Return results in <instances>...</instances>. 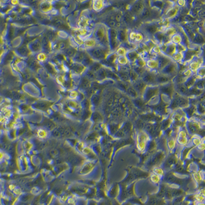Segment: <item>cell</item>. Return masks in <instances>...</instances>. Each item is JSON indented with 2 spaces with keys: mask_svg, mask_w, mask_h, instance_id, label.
<instances>
[{
  "mask_svg": "<svg viewBox=\"0 0 205 205\" xmlns=\"http://www.w3.org/2000/svg\"><path fill=\"white\" fill-rule=\"evenodd\" d=\"M132 86L137 92L138 94H141L143 93L146 87H147V84L143 81L142 79H138L137 81L132 83Z\"/></svg>",
  "mask_w": 205,
  "mask_h": 205,
  "instance_id": "cell-5",
  "label": "cell"
},
{
  "mask_svg": "<svg viewBox=\"0 0 205 205\" xmlns=\"http://www.w3.org/2000/svg\"><path fill=\"white\" fill-rule=\"evenodd\" d=\"M184 29L185 32L186 33V34L187 35V36L189 37L190 39L193 40V38L194 37L193 31L187 26L184 27Z\"/></svg>",
  "mask_w": 205,
  "mask_h": 205,
  "instance_id": "cell-33",
  "label": "cell"
},
{
  "mask_svg": "<svg viewBox=\"0 0 205 205\" xmlns=\"http://www.w3.org/2000/svg\"><path fill=\"white\" fill-rule=\"evenodd\" d=\"M115 85L116 86L118 90L122 91L123 92L126 93V91L128 86H129V83H127L120 80L118 81L115 83Z\"/></svg>",
  "mask_w": 205,
  "mask_h": 205,
  "instance_id": "cell-13",
  "label": "cell"
},
{
  "mask_svg": "<svg viewBox=\"0 0 205 205\" xmlns=\"http://www.w3.org/2000/svg\"><path fill=\"white\" fill-rule=\"evenodd\" d=\"M196 24H197V25L198 26V27H199L200 28H203V27L204 26V22L203 21H199V22H198L197 23H196Z\"/></svg>",
  "mask_w": 205,
  "mask_h": 205,
  "instance_id": "cell-54",
  "label": "cell"
},
{
  "mask_svg": "<svg viewBox=\"0 0 205 205\" xmlns=\"http://www.w3.org/2000/svg\"><path fill=\"white\" fill-rule=\"evenodd\" d=\"M147 65L151 69H155L158 68V63L157 60H151L147 62Z\"/></svg>",
  "mask_w": 205,
  "mask_h": 205,
  "instance_id": "cell-32",
  "label": "cell"
},
{
  "mask_svg": "<svg viewBox=\"0 0 205 205\" xmlns=\"http://www.w3.org/2000/svg\"><path fill=\"white\" fill-rule=\"evenodd\" d=\"M157 61L158 63V69L159 70H161L172 61L168 56L164 55L163 54H159L157 56Z\"/></svg>",
  "mask_w": 205,
  "mask_h": 205,
  "instance_id": "cell-6",
  "label": "cell"
},
{
  "mask_svg": "<svg viewBox=\"0 0 205 205\" xmlns=\"http://www.w3.org/2000/svg\"><path fill=\"white\" fill-rule=\"evenodd\" d=\"M156 76L154 74L146 71L143 75L141 76L143 81L147 85H155Z\"/></svg>",
  "mask_w": 205,
  "mask_h": 205,
  "instance_id": "cell-4",
  "label": "cell"
},
{
  "mask_svg": "<svg viewBox=\"0 0 205 205\" xmlns=\"http://www.w3.org/2000/svg\"><path fill=\"white\" fill-rule=\"evenodd\" d=\"M128 75H129L130 82L132 83V84L137 81L139 78V76L132 69L129 70V72H128Z\"/></svg>",
  "mask_w": 205,
  "mask_h": 205,
  "instance_id": "cell-24",
  "label": "cell"
},
{
  "mask_svg": "<svg viewBox=\"0 0 205 205\" xmlns=\"http://www.w3.org/2000/svg\"><path fill=\"white\" fill-rule=\"evenodd\" d=\"M116 74L119 76V79L120 81L124 82H126V83H131L128 73H125V72H123L118 71L116 73Z\"/></svg>",
  "mask_w": 205,
  "mask_h": 205,
  "instance_id": "cell-18",
  "label": "cell"
},
{
  "mask_svg": "<svg viewBox=\"0 0 205 205\" xmlns=\"http://www.w3.org/2000/svg\"><path fill=\"white\" fill-rule=\"evenodd\" d=\"M159 92V87L157 86H147L143 93V99L148 101Z\"/></svg>",
  "mask_w": 205,
  "mask_h": 205,
  "instance_id": "cell-2",
  "label": "cell"
},
{
  "mask_svg": "<svg viewBox=\"0 0 205 205\" xmlns=\"http://www.w3.org/2000/svg\"><path fill=\"white\" fill-rule=\"evenodd\" d=\"M174 90H175L180 95L184 96V97L189 96L188 89L184 85V84H175Z\"/></svg>",
  "mask_w": 205,
  "mask_h": 205,
  "instance_id": "cell-9",
  "label": "cell"
},
{
  "mask_svg": "<svg viewBox=\"0 0 205 205\" xmlns=\"http://www.w3.org/2000/svg\"><path fill=\"white\" fill-rule=\"evenodd\" d=\"M177 4H178V5L179 6H184L185 5V2L183 1H177Z\"/></svg>",
  "mask_w": 205,
  "mask_h": 205,
  "instance_id": "cell-55",
  "label": "cell"
},
{
  "mask_svg": "<svg viewBox=\"0 0 205 205\" xmlns=\"http://www.w3.org/2000/svg\"><path fill=\"white\" fill-rule=\"evenodd\" d=\"M144 30L149 34L154 35L157 32V27L155 24H147L144 27Z\"/></svg>",
  "mask_w": 205,
  "mask_h": 205,
  "instance_id": "cell-14",
  "label": "cell"
},
{
  "mask_svg": "<svg viewBox=\"0 0 205 205\" xmlns=\"http://www.w3.org/2000/svg\"><path fill=\"white\" fill-rule=\"evenodd\" d=\"M98 76L101 79H104L106 78V69L101 68L98 71Z\"/></svg>",
  "mask_w": 205,
  "mask_h": 205,
  "instance_id": "cell-38",
  "label": "cell"
},
{
  "mask_svg": "<svg viewBox=\"0 0 205 205\" xmlns=\"http://www.w3.org/2000/svg\"><path fill=\"white\" fill-rule=\"evenodd\" d=\"M175 29L174 28H168L167 29V30L166 31V34L165 35H167V36H169L171 34L173 35L175 34Z\"/></svg>",
  "mask_w": 205,
  "mask_h": 205,
  "instance_id": "cell-48",
  "label": "cell"
},
{
  "mask_svg": "<svg viewBox=\"0 0 205 205\" xmlns=\"http://www.w3.org/2000/svg\"><path fill=\"white\" fill-rule=\"evenodd\" d=\"M172 40L173 42V44H178L181 43L182 41V37L180 35L178 34H174L172 35Z\"/></svg>",
  "mask_w": 205,
  "mask_h": 205,
  "instance_id": "cell-36",
  "label": "cell"
},
{
  "mask_svg": "<svg viewBox=\"0 0 205 205\" xmlns=\"http://www.w3.org/2000/svg\"><path fill=\"white\" fill-rule=\"evenodd\" d=\"M134 63H135V65H137L140 67H144L146 64L145 62L142 59H139V57L136 61V62H134Z\"/></svg>",
  "mask_w": 205,
  "mask_h": 205,
  "instance_id": "cell-43",
  "label": "cell"
},
{
  "mask_svg": "<svg viewBox=\"0 0 205 205\" xmlns=\"http://www.w3.org/2000/svg\"><path fill=\"white\" fill-rule=\"evenodd\" d=\"M90 54L94 58L98 60H102L105 57V51L102 48H97L91 50Z\"/></svg>",
  "mask_w": 205,
  "mask_h": 205,
  "instance_id": "cell-7",
  "label": "cell"
},
{
  "mask_svg": "<svg viewBox=\"0 0 205 205\" xmlns=\"http://www.w3.org/2000/svg\"><path fill=\"white\" fill-rule=\"evenodd\" d=\"M203 5V3L200 1H194L192 2V5H193L194 8L201 7Z\"/></svg>",
  "mask_w": 205,
  "mask_h": 205,
  "instance_id": "cell-47",
  "label": "cell"
},
{
  "mask_svg": "<svg viewBox=\"0 0 205 205\" xmlns=\"http://www.w3.org/2000/svg\"><path fill=\"white\" fill-rule=\"evenodd\" d=\"M178 69V67L176 63L172 61L161 70V74L168 76L172 78V77L177 73Z\"/></svg>",
  "mask_w": 205,
  "mask_h": 205,
  "instance_id": "cell-1",
  "label": "cell"
},
{
  "mask_svg": "<svg viewBox=\"0 0 205 205\" xmlns=\"http://www.w3.org/2000/svg\"><path fill=\"white\" fill-rule=\"evenodd\" d=\"M197 16L199 17L201 19L205 18V10L204 9H202L197 12Z\"/></svg>",
  "mask_w": 205,
  "mask_h": 205,
  "instance_id": "cell-52",
  "label": "cell"
},
{
  "mask_svg": "<svg viewBox=\"0 0 205 205\" xmlns=\"http://www.w3.org/2000/svg\"><path fill=\"white\" fill-rule=\"evenodd\" d=\"M106 78L115 82L120 80L116 73L109 69H106Z\"/></svg>",
  "mask_w": 205,
  "mask_h": 205,
  "instance_id": "cell-15",
  "label": "cell"
},
{
  "mask_svg": "<svg viewBox=\"0 0 205 205\" xmlns=\"http://www.w3.org/2000/svg\"><path fill=\"white\" fill-rule=\"evenodd\" d=\"M159 87V92L163 94H165L171 97L174 95V85L171 82L167 84L160 85Z\"/></svg>",
  "mask_w": 205,
  "mask_h": 205,
  "instance_id": "cell-3",
  "label": "cell"
},
{
  "mask_svg": "<svg viewBox=\"0 0 205 205\" xmlns=\"http://www.w3.org/2000/svg\"><path fill=\"white\" fill-rule=\"evenodd\" d=\"M37 133H38V136H39V137H43V138L46 135V132H45V131L43 130H40L39 131H38V132H37Z\"/></svg>",
  "mask_w": 205,
  "mask_h": 205,
  "instance_id": "cell-53",
  "label": "cell"
},
{
  "mask_svg": "<svg viewBox=\"0 0 205 205\" xmlns=\"http://www.w3.org/2000/svg\"><path fill=\"white\" fill-rule=\"evenodd\" d=\"M198 67H199V64H198V62L197 61H193V62H192V63L190 64V69L191 70H193V71H195V70H197V69L198 68Z\"/></svg>",
  "mask_w": 205,
  "mask_h": 205,
  "instance_id": "cell-40",
  "label": "cell"
},
{
  "mask_svg": "<svg viewBox=\"0 0 205 205\" xmlns=\"http://www.w3.org/2000/svg\"><path fill=\"white\" fill-rule=\"evenodd\" d=\"M197 71V74L201 77H203L205 75V67H201L198 68Z\"/></svg>",
  "mask_w": 205,
  "mask_h": 205,
  "instance_id": "cell-46",
  "label": "cell"
},
{
  "mask_svg": "<svg viewBox=\"0 0 205 205\" xmlns=\"http://www.w3.org/2000/svg\"><path fill=\"white\" fill-rule=\"evenodd\" d=\"M133 102L134 104L138 107H141L143 105V102L142 100L137 98L134 99V100H133Z\"/></svg>",
  "mask_w": 205,
  "mask_h": 205,
  "instance_id": "cell-42",
  "label": "cell"
},
{
  "mask_svg": "<svg viewBox=\"0 0 205 205\" xmlns=\"http://www.w3.org/2000/svg\"><path fill=\"white\" fill-rule=\"evenodd\" d=\"M165 2L162 1H151V6L152 7L157 8L158 9H162L164 8Z\"/></svg>",
  "mask_w": 205,
  "mask_h": 205,
  "instance_id": "cell-27",
  "label": "cell"
},
{
  "mask_svg": "<svg viewBox=\"0 0 205 205\" xmlns=\"http://www.w3.org/2000/svg\"><path fill=\"white\" fill-rule=\"evenodd\" d=\"M126 53V50L122 47H120L117 51V54L120 56H125Z\"/></svg>",
  "mask_w": 205,
  "mask_h": 205,
  "instance_id": "cell-45",
  "label": "cell"
},
{
  "mask_svg": "<svg viewBox=\"0 0 205 205\" xmlns=\"http://www.w3.org/2000/svg\"><path fill=\"white\" fill-rule=\"evenodd\" d=\"M125 56L128 60L130 63H134L138 58V54L135 50L128 51L126 52Z\"/></svg>",
  "mask_w": 205,
  "mask_h": 205,
  "instance_id": "cell-12",
  "label": "cell"
},
{
  "mask_svg": "<svg viewBox=\"0 0 205 205\" xmlns=\"http://www.w3.org/2000/svg\"><path fill=\"white\" fill-rule=\"evenodd\" d=\"M176 50V45L173 44H169L167 46H166L164 48V50L166 54L168 55H173L175 53V51Z\"/></svg>",
  "mask_w": 205,
  "mask_h": 205,
  "instance_id": "cell-16",
  "label": "cell"
},
{
  "mask_svg": "<svg viewBox=\"0 0 205 205\" xmlns=\"http://www.w3.org/2000/svg\"><path fill=\"white\" fill-rule=\"evenodd\" d=\"M107 25L110 28H115L116 27V22L114 20H109L106 23Z\"/></svg>",
  "mask_w": 205,
  "mask_h": 205,
  "instance_id": "cell-41",
  "label": "cell"
},
{
  "mask_svg": "<svg viewBox=\"0 0 205 205\" xmlns=\"http://www.w3.org/2000/svg\"><path fill=\"white\" fill-rule=\"evenodd\" d=\"M117 54L116 53H113L107 56L106 61L112 64H114V63L117 61Z\"/></svg>",
  "mask_w": 205,
  "mask_h": 205,
  "instance_id": "cell-31",
  "label": "cell"
},
{
  "mask_svg": "<svg viewBox=\"0 0 205 205\" xmlns=\"http://www.w3.org/2000/svg\"><path fill=\"white\" fill-rule=\"evenodd\" d=\"M184 20H185L186 21L189 22H194V21L195 20V18H193V17H192L191 16H190V15H187L184 17Z\"/></svg>",
  "mask_w": 205,
  "mask_h": 205,
  "instance_id": "cell-51",
  "label": "cell"
},
{
  "mask_svg": "<svg viewBox=\"0 0 205 205\" xmlns=\"http://www.w3.org/2000/svg\"><path fill=\"white\" fill-rule=\"evenodd\" d=\"M171 81V78L163 74H159L156 76L155 78V84L158 85H163L170 82Z\"/></svg>",
  "mask_w": 205,
  "mask_h": 205,
  "instance_id": "cell-11",
  "label": "cell"
},
{
  "mask_svg": "<svg viewBox=\"0 0 205 205\" xmlns=\"http://www.w3.org/2000/svg\"><path fill=\"white\" fill-rule=\"evenodd\" d=\"M121 47H123L126 50H127L128 51L134 50V48H135V46H134L133 44L128 43L127 42L123 43L122 45L121 46Z\"/></svg>",
  "mask_w": 205,
  "mask_h": 205,
  "instance_id": "cell-35",
  "label": "cell"
},
{
  "mask_svg": "<svg viewBox=\"0 0 205 205\" xmlns=\"http://www.w3.org/2000/svg\"><path fill=\"white\" fill-rule=\"evenodd\" d=\"M186 77H185L184 75H176L175 78H174L173 82V84H184V82L186 80L187 78H186Z\"/></svg>",
  "mask_w": 205,
  "mask_h": 205,
  "instance_id": "cell-21",
  "label": "cell"
},
{
  "mask_svg": "<svg viewBox=\"0 0 205 205\" xmlns=\"http://www.w3.org/2000/svg\"><path fill=\"white\" fill-rule=\"evenodd\" d=\"M95 35L97 40L102 43L106 42V30L104 28H98L95 33Z\"/></svg>",
  "mask_w": 205,
  "mask_h": 205,
  "instance_id": "cell-10",
  "label": "cell"
},
{
  "mask_svg": "<svg viewBox=\"0 0 205 205\" xmlns=\"http://www.w3.org/2000/svg\"><path fill=\"white\" fill-rule=\"evenodd\" d=\"M192 55H193V54H192V52H191V51H188L187 52H186L184 56V60H188L192 57Z\"/></svg>",
  "mask_w": 205,
  "mask_h": 205,
  "instance_id": "cell-49",
  "label": "cell"
},
{
  "mask_svg": "<svg viewBox=\"0 0 205 205\" xmlns=\"http://www.w3.org/2000/svg\"><path fill=\"white\" fill-rule=\"evenodd\" d=\"M145 7L144 3L141 1H137L131 6L130 10L133 14L140 15Z\"/></svg>",
  "mask_w": 205,
  "mask_h": 205,
  "instance_id": "cell-8",
  "label": "cell"
},
{
  "mask_svg": "<svg viewBox=\"0 0 205 205\" xmlns=\"http://www.w3.org/2000/svg\"><path fill=\"white\" fill-rule=\"evenodd\" d=\"M151 10L148 7H144L142 12L140 13V17L143 19H146L150 17Z\"/></svg>",
  "mask_w": 205,
  "mask_h": 205,
  "instance_id": "cell-25",
  "label": "cell"
},
{
  "mask_svg": "<svg viewBox=\"0 0 205 205\" xmlns=\"http://www.w3.org/2000/svg\"><path fill=\"white\" fill-rule=\"evenodd\" d=\"M172 56H173V57L175 61H179V60H180L182 59V56L181 53H180V52H176V53H175Z\"/></svg>",
  "mask_w": 205,
  "mask_h": 205,
  "instance_id": "cell-50",
  "label": "cell"
},
{
  "mask_svg": "<svg viewBox=\"0 0 205 205\" xmlns=\"http://www.w3.org/2000/svg\"><path fill=\"white\" fill-rule=\"evenodd\" d=\"M193 87H195V88L200 89V90H203L204 89V87H205V81L204 79H200V80H198L197 81H196L194 86Z\"/></svg>",
  "mask_w": 205,
  "mask_h": 205,
  "instance_id": "cell-29",
  "label": "cell"
},
{
  "mask_svg": "<svg viewBox=\"0 0 205 205\" xmlns=\"http://www.w3.org/2000/svg\"><path fill=\"white\" fill-rule=\"evenodd\" d=\"M193 42L194 44H197V45H202L204 43L205 39L203 36L199 34H196L195 35H194V37L193 39Z\"/></svg>",
  "mask_w": 205,
  "mask_h": 205,
  "instance_id": "cell-22",
  "label": "cell"
},
{
  "mask_svg": "<svg viewBox=\"0 0 205 205\" xmlns=\"http://www.w3.org/2000/svg\"><path fill=\"white\" fill-rule=\"evenodd\" d=\"M184 20V17H183V16L181 15H178L175 16V17H174L173 18V22L175 23H180L182 22Z\"/></svg>",
  "mask_w": 205,
  "mask_h": 205,
  "instance_id": "cell-44",
  "label": "cell"
},
{
  "mask_svg": "<svg viewBox=\"0 0 205 205\" xmlns=\"http://www.w3.org/2000/svg\"><path fill=\"white\" fill-rule=\"evenodd\" d=\"M117 62L119 64V65L123 66L127 65L128 60L125 56H120L117 58Z\"/></svg>",
  "mask_w": 205,
  "mask_h": 205,
  "instance_id": "cell-30",
  "label": "cell"
},
{
  "mask_svg": "<svg viewBox=\"0 0 205 205\" xmlns=\"http://www.w3.org/2000/svg\"><path fill=\"white\" fill-rule=\"evenodd\" d=\"M101 65L99 63H95L91 66V69L92 72H98L99 71V70L102 68Z\"/></svg>",
  "mask_w": 205,
  "mask_h": 205,
  "instance_id": "cell-39",
  "label": "cell"
},
{
  "mask_svg": "<svg viewBox=\"0 0 205 205\" xmlns=\"http://www.w3.org/2000/svg\"><path fill=\"white\" fill-rule=\"evenodd\" d=\"M178 11V8L176 6L171 8L170 9H169L166 14V16L167 17H173L175 16L177 14V12Z\"/></svg>",
  "mask_w": 205,
  "mask_h": 205,
  "instance_id": "cell-28",
  "label": "cell"
},
{
  "mask_svg": "<svg viewBox=\"0 0 205 205\" xmlns=\"http://www.w3.org/2000/svg\"><path fill=\"white\" fill-rule=\"evenodd\" d=\"M117 39L120 42H126L127 40V35L125 31L124 30L120 29V30L118 31Z\"/></svg>",
  "mask_w": 205,
  "mask_h": 205,
  "instance_id": "cell-19",
  "label": "cell"
},
{
  "mask_svg": "<svg viewBox=\"0 0 205 205\" xmlns=\"http://www.w3.org/2000/svg\"><path fill=\"white\" fill-rule=\"evenodd\" d=\"M196 81V80L195 77L193 75H192L191 76H189L188 78L186 79V80L184 82V84L189 89L194 86Z\"/></svg>",
  "mask_w": 205,
  "mask_h": 205,
  "instance_id": "cell-17",
  "label": "cell"
},
{
  "mask_svg": "<svg viewBox=\"0 0 205 205\" xmlns=\"http://www.w3.org/2000/svg\"><path fill=\"white\" fill-rule=\"evenodd\" d=\"M129 97L132 98L133 99H136L138 97V93L137 92L134 90V89L132 87V86L129 85L128 86L127 90L126 93Z\"/></svg>",
  "mask_w": 205,
  "mask_h": 205,
  "instance_id": "cell-20",
  "label": "cell"
},
{
  "mask_svg": "<svg viewBox=\"0 0 205 205\" xmlns=\"http://www.w3.org/2000/svg\"><path fill=\"white\" fill-rule=\"evenodd\" d=\"M131 69L133 70V71L135 72L139 77L142 76L143 74L145 72L146 70L144 67H140L139 66H137V65H133Z\"/></svg>",
  "mask_w": 205,
  "mask_h": 205,
  "instance_id": "cell-23",
  "label": "cell"
},
{
  "mask_svg": "<svg viewBox=\"0 0 205 205\" xmlns=\"http://www.w3.org/2000/svg\"><path fill=\"white\" fill-rule=\"evenodd\" d=\"M122 20L125 24H129L132 21V17L129 14L126 13L122 17Z\"/></svg>",
  "mask_w": 205,
  "mask_h": 205,
  "instance_id": "cell-34",
  "label": "cell"
},
{
  "mask_svg": "<svg viewBox=\"0 0 205 205\" xmlns=\"http://www.w3.org/2000/svg\"><path fill=\"white\" fill-rule=\"evenodd\" d=\"M203 90H200L195 87H193L188 89L189 95H200L203 93Z\"/></svg>",
  "mask_w": 205,
  "mask_h": 205,
  "instance_id": "cell-26",
  "label": "cell"
},
{
  "mask_svg": "<svg viewBox=\"0 0 205 205\" xmlns=\"http://www.w3.org/2000/svg\"><path fill=\"white\" fill-rule=\"evenodd\" d=\"M165 34H164L162 32H157L154 34V37L155 40L158 42H162L163 40V38L164 37Z\"/></svg>",
  "mask_w": 205,
  "mask_h": 205,
  "instance_id": "cell-37",
  "label": "cell"
}]
</instances>
